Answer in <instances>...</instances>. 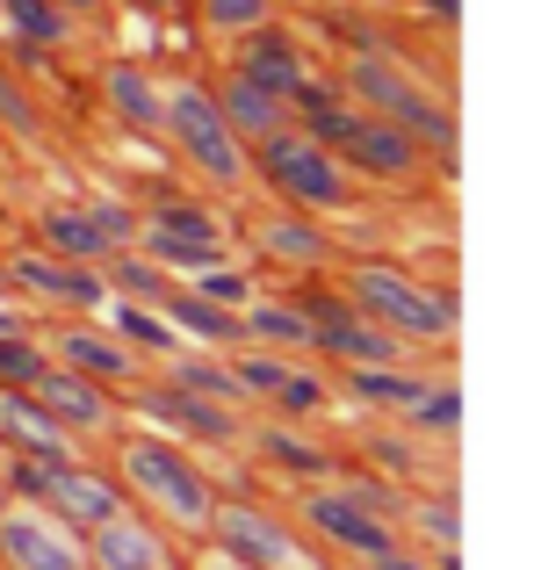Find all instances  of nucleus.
Here are the masks:
<instances>
[{"label":"nucleus","instance_id":"31","mask_svg":"<svg viewBox=\"0 0 534 570\" xmlns=\"http://www.w3.org/2000/svg\"><path fill=\"white\" fill-rule=\"evenodd\" d=\"M275 419H310V412H325V404H333V376H325V368H281V383H275Z\"/></svg>","mask_w":534,"mask_h":570},{"label":"nucleus","instance_id":"22","mask_svg":"<svg viewBox=\"0 0 534 570\" xmlns=\"http://www.w3.org/2000/svg\"><path fill=\"white\" fill-rule=\"evenodd\" d=\"M254 448H260L267 470L296 476V484H325V476H333V448H318L304 426H296V419H275V426H260Z\"/></svg>","mask_w":534,"mask_h":570},{"label":"nucleus","instance_id":"17","mask_svg":"<svg viewBox=\"0 0 534 570\" xmlns=\"http://www.w3.org/2000/svg\"><path fill=\"white\" fill-rule=\"evenodd\" d=\"M0 448H8V462H43V470L80 462V441H72L29 390H0Z\"/></svg>","mask_w":534,"mask_h":570},{"label":"nucleus","instance_id":"35","mask_svg":"<svg viewBox=\"0 0 534 570\" xmlns=\"http://www.w3.org/2000/svg\"><path fill=\"white\" fill-rule=\"evenodd\" d=\"M455 419H463V390L455 383H426V397L405 412L412 433H455Z\"/></svg>","mask_w":534,"mask_h":570},{"label":"nucleus","instance_id":"26","mask_svg":"<svg viewBox=\"0 0 534 570\" xmlns=\"http://www.w3.org/2000/svg\"><path fill=\"white\" fill-rule=\"evenodd\" d=\"M239 325H246V340H260L267 354H296V347L310 354V318L289 304V296H254V304L239 311Z\"/></svg>","mask_w":534,"mask_h":570},{"label":"nucleus","instance_id":"36","mask_svg":"<svg viewBox=\"0 0 534 570\" xmlns=\"http://www.w3.org/2000/svg\"><path fill=\"white\" fill-rule=\"evenodd\" d=\"M188 289H196V296H210V304H225V311H246V304H254V282H246L239 275V267H231V261H217V267H202V275L196 282H188Z\"/></svg>","mask_w":534,"mask_h":570},{"label":"nucleus","instance_id":"13","mask_svg":"<svg viewBox=\"0 0 534 570\" xmlns=\"http://www.w3.org/2000/svg\"><path fill=\"white\" fill-rule=\"evenodd\" d=\"M339 159H347V174L354 181H383V188H412V181H426V145L412 138V130H397V124H383V116H362L354 124V138L339 145Z\"/></svg>","mask_w":534,"mask_h":570},{"label":"nucleus","instance_id":"40","mask_svg":"<svg viewBox=\"0 0 534 570\" xmlns=\"http://www.w3.org/2000/svg\"><path fill=\"white\" fill-rule=\"evenodd\" d=\"M426 14H434V22H463V0H419Z\"/></svg>","mask_w":534,"mask_h":570},{"label":"nucleus","instance_id":"42","mask_svg":"<svg viewBox=\"0 0 534 570\" xmlns=\"http://www.w3.org/2000/svg\"><path fill=\"white\" fill-rule=\"evenodd\" d=\"M14 325H22V318H14V311H8V304H0V333H14Z\"/></svg>","mask_w":534,"mask_h":570},{"label":"nucleus","instance_id":"20","mask_svg":"<svg viewBox=\"0 0 534 570\" xmlns=\"http://www.w3.org/2000/svg\"><path fill=\"white\" fill-rule=\"evenodd\" d=\"M254 238L267 253H275V261H289V267H310V275H318V267H333L339 261V246H333V232H325V224H310V209H267V217L254 224Z\"/></svg>","mask_w":534,"mask_h":570},{"label":"nucleus","instance_id":"5","mask_svg":"<svg viewBox=\"0 0 534 570\" xmlns=\"http://www.w3.org/2000/svg\"><path fill=\"white\" fill-rule=\"evenodd\" d=\"M159 130H167L174 153L210 188H246V145L225 130V116H217V101H210V80L159 87Z\"/></svg>","mask_w":534,"mask_h":570},{"label":"nucleus","instance_id":"23","mask_svg":"<svg viewBox=\"0 0 534 570\" xmlns=\"http://www.w3.org/2000/svg\"><path fill=\"white\" fill-rule=\"evenodd\" d=\"M37 246L43 253H58V261H80V267H101L109 261V238H101V224L87 217V203H58V209H43L37 217Z\"/></svg>","mask_w":534,"mask_h":570},{"label":"nucleus","instance_id":"30","mask_svg":"<svg viewBox=\"0 0 534 570\" xmlns=\"http://www.w3.org/2000/svg\"><path fill=\"white\" fill-rule=\"evenodd\" d=\"M0 22H8V37L43 43V51L72 43V14L58 8V0H0Z\"/></svg>","mask_w":534,"mask_h":570},{"label":"nucleus","instance_id":"7","mask_svg":"<svg viewBox=\"0 0 534 570\" xmlns=\"http://www.w3.org/2000/svg\"><path fill=\"white\" fill-rule=\"evenodd\" d=\"M138 238L167 275H202V267L231 261V238H225V217L210 203H159V209H138Z\"/></svg>","mask_w":534,"mask_h":570},{"label":"nucleus","instance_id":"11","mask_svg":"<svg viewBox=\"0 0 534 570\" xmlns=\"http://www.w3.org/2000/svg\"><path fill=\"white\" fill-rule=\"evenodd\" d=\"M138 412L152 419L167 441H181V448H231V441H246L239 404L188 397V390H174V383H138Z\"/></svg>","mask_w":534,"mask_h":570},{"label":"nucleus","instance_id":"9","mask_svg":"<svg viewBox=\"0 0 534 570\" xmlns=\"http://www.w3.org/2000/svg\"><path fill=\"white\" fill-rule=\"evenodd\" d=\"M0 275H8V289H14V296H29V304H51V311H72V318L101 311V296H109L101 267L58 261V253H43V246L8 253V261H0Z\"/></svg>","mask_w":534,"mask_h":570},{"label":"nucleus","instance_id":"19","mask_svg":"<svg viewBox=\"0 0 534 570\" xmlns=\"http://www.w3.org/2000/svg\"><path fill=\"white\" fill-rule=\"evenodd\" d=\"M210 101H217V116H225V130H231L239 145H260L267 130H281V124H289V101H275L267 87H254L239 66L210 80Z\"/></svg>","mask_w":534,"mask_h":570},{"label":"nucleus","instance_id":"18","mask_svg":"<svg viewBox=\"0 0 534 570\" xmlns=\"http://www.w3.org/2000/svg\"><path fill=\"white\" fill-rule=\"evenodd\" d=\"M51 340V362H66V368H80V376H95V383H138V354L123 347L116 333H101V325H87V318H66L58 333H43Z\"/></svg>","mask_w":534,"mask_h":570},{"label":"nucleus","instance_id":"38","mask_svg":"<svg viewBox=\"0 0 534 570\" xmlns=\"http://www.w3.org/2000/svg\"><path fill=\"white\" fill-rule=\"evenodd\" d=\"M87 217L101 224L109 246H130V238H138V203H109V195H101V203H87Z\"/></svg>","mask_w":534,"mask_h":570},{"label":"nucleus","instance_id":"34","mask_svg":"<svg viewBox=\"0 0 534 570\" xmlns=\"http://www.w3.org/2000/svg\"><path fill=\"white\" fill-rule=\"evenodd\" d=\"M405 520L441 549V557H455V542H463V520H455V499H448V491H441V499H412Z\"/></svg>","mask_w":534,"mask_h":570},{"label":"nucleus","instance_id":"15","mask_svg":"<svg viewBox=\"0 0 534 570\" xmlns=\"http://www.w3.org/2000/svg\"><path fill=\"white\" fill-rule=\"evenodd\" d=\"M37 505L43 513H58L72 534H87V528H101L109 513H123V484H116L109 470H95V462H66V470H43V484H37Z\"/></svg>","mask_w":534,"mask_h":570},{"label":"nucleus","instance_id":"37","mask_svg":"<svg viewBox=\"0 0 534 570\" xmlns=\"http://www.w3.org/2000/svg\"><path fill=\"white\" fill-rule=\"evenodd\" d=\"M0 130H14V138H43V116H37V101H29V87H14L8 72H0Z\"/></svg>","mask_w":534,"mask_h":570},{"label":"nucleus","instance_id":"27","mask_svg":"<svg viewBox=\"0 0 534 570\" xmlns=\"http://www.w3.org/2000/svg\"><path fill=\"white\" fill-rule=\"evenodd\" d=\"M167 383H174V390H188V397H210V404H246V397H239V383H231V362H225V354H210V347H196V354H167Z\"/></svg>","mask_w":534,"mask_h":570},{"label":"nucleus","instance_id":"10","mask_svg":"<svg viewBox=\"0 0 534 570\" xmlns=\"http://www.w3.org/2000/svg\"><path fill=\"white\" fill-rule=\"evenodd\" d=\"M0 563L8 570H87V542L58 513L8 499L0 505Z\"/></svg>","mask_w":534,"mask_h":570},{"label":"nucleus","instance_id":"14","mask_svg":"<svg viewBox=\"0 0 534 570\" xmlns=\"http://www.w3.org/2000/svg\"><path fill=\"white\" fill-rule=\"evenodd\" d=\"M231 51H239L231 66H239L254 87H267L275 101L304 95V87L318 80V66H310L304 37H296V29H281V22H260V29H246V37H231Z\"/></svg>","mask_w":534,"mask_h":570},{"label":"nucleus","instance_id":"24","mask_svg":"<svg viewBox=\"0 0 534 570\" xmlns=\"http://www.w3.org/2000/svg\"><path fill=\"white\" fill-rule=\"evenodd\" d=\"M101 101H109V116L123 130H159V80L145 66H130V58H116L101 72Z\"/></svg>","mask_w":534,"mask_h":570},{"label":"nucleus","instance_id":"8","mask_svg":"<svg viewBox=\"0 0 534 570\" xmlns=\"http://www.w3.org/2000/svg\"><path fill=\"white\" fill-rule=\"evenodd\" d=\"M296 513H304V528L318 534L325 549H347V557H362V563H376V557H390V549H397V520L368 513L347 484H304Z\"/></svg>","mask_w":534,"mask_h":570},{"label":"nucleus","instance_id":"1","mask_svg":"<svg viewBox=\"0 0 534 570\" xmlns=\"http://www.w3.org/2000/svg\"><path fill=\"white\" fill-rule=\"evenodd\" d=\"M109 476L123 484V499H138L145 513L159 520V528L188 534V542H202V534H210L217 484H210V470H202L181 441H167V433H123V426H116Z\"/></svg>","mask_w":534,"mask_h":570},{"label":"nucleus","instance_id":"44","mask_svg":"<svg viewBox=\"0 0 534 570\" xmlns=\"http://www.w3.org/2000/svg\"><path fill=\"white\" fill-rule=\"evenodd\" d=\"M0 289H8V275H0Z\"/></svg>","mask_w":534,"mask_h":570},{"label":"nucleus","instance_id":"12","mask_svg":"<svg viewBox=\"0 0 534 570\" xmlns=\"http://www.w3.org/2000/svg\"><path fill=\"white\" fill-rule=\"evenodd\" d=\"M29 397H37L43 412L72 433V441H95V433H116V426H123V404L109 397V383L80 376V368H66V362H43L37 383H29Z\"/></svg>","mask_w":534,"mask_h":570},{"label":"nucleus","instance_id":"41","mask_svg":"<svg viewBox=\"0 0 534 570\" xmlns=\"http://www.w3.org/2000/svg\"><path fill=\"white\" fill-rule=\"evenodd\" d=\"M58 8H66L72 22H87V14H101V8H109V0H58Z\"/></svg>","mask_w":534,"mask_h":570},{"label":"nucleus","instance_id":"32","mask_svg":"<svg viewBox=\"0 0 534 570\" xmlns=\"http://www.w3.org/2000/svg\"><path fill=\"white\" fill-rule=\"evenodd\" d=\"M43 362H51V354H43V333H22V325L0 333V390H29Z\"/></svg>","mask_w":534,"mask_h":570},{"label":"nucleus","instance_id":"45","mask_svg":"<svg viewBox=\"0 0 534 570\" xmlns=\"http://www.w3.org/2000/svg\"><path fill=\"white\" fill-rule=\"evenodd\" d=\"M225 570H239V563H225Z\"/></svg>","mask_w":534,"mask_h":570},{"label":"nucleus","instance_id":"25","mask_svg":"<svg viewBox=\"0 0 534 570\" xmlns=\"http://www.w3.org/2000/svg\"><path fill=\"white\" fill-rule=\"evenodd\" d=\"M101 311H109V333L123 340L130 354H181V333H174L167 318H159V304H130V296H101Z\"/></svg>","mask_w":534,"mask_h":570},{"label":"nucleus","instance_id":"39","mask_svg":"<svg viewBox=\"0 0 534 570\" xmlns=\"http://www.w3.org/2000/svg\"><path fill=\"white\" fill-rule=\"evenodd\" d=\"M368 570H441V563H426V557H412V549H390V557H376Z\"/></svg>","mask_w":534,"mask_h":570},{"label":"nucleus","instance_id":"3","mask_svg":"<svg viewBox=\"0 0 534 570\" xmlns=\"http://www.w3.org/2000/svg\"><path fill=\"white\" fill-rule=\"evenodd\" d=\"M246 174H260V188L275 195V203H289V209H310V217H333V209H347L354 195H362V181L347 174V159L339 153H325L318 138H304L296 124H281V130H267L260 145H246Z\"/></svg>","mask_w":534,"mask_h":570},{"label":"nucleus","instance_id":"2","mask_svg":"<svg viewBox=\"0 0 534 570\" xmlns=\"http://www.w3.org/2000/svg\"><path fill=\"white\" fill-rule=\"evenodd\" d=\"M339 95H347L354 109L383 116V124L412 130L426 153H455V109L441 95H426L419 72H405L390 51H383V43H362V51L339 66Z\"/></svg>","mask_w":534,"mask_h":570},{"label":"nucleus","instance_id":"28","mask_svg":"<svg viewBox=\"0 0 534 570\" xmlns=\"http://www.w3.org/2000/svg\"><path fill=\"white\" fill-rule=\"evenodd\" d=\"M347 390L362 404H376V412H397V419H405L412 404L426 397V376H405L397 362H368V368H347Z\"/></svg>","mask_w":534,"mask_h":570},{"label":"nucleus","instance_id":"21","mask_svg":"<svg viewBox=\"0 0 534 570\" xmlns=\"http://www.w3.org/2000/svg\"><path fill=\"white\" fill-rule=\"evenodd\" d=\"M159 318L174 325L181 340H196V347H210V354H231L246 340V325H239V311H225V304H210V296H196V289H181L174 282L167 296H159Z\"/></svg>","mask_w":534,"mask_h":570},{"label":"nucleus","instance_id":"16","mask_svg":"<svg viewBox=\"0 0 534 570\" xmlns=\"http://www.w3.org/2000/svg\"><path fill=\"white\" fill-rule=\"evenodd\" d=\"M87 542V570H174V542L152 513H109L101 528L80 534Z\"/></svg>","mask_w":534,"mask_h":570},{"label":"nucleus","instance_id":"4","mask_svg":"<svg viewBox=\"0 0 534 570\" xmlns=\"http://www.w3.org/2000/svg\"><path fill=\"white\" fill-rule=\"evenodd\" d=\"M339 289L354 296L362 318H376L383 333L397 340H448L455 333V289L448 282H419L412 267H390V261H354L339 275Z\"/></svg>","mask_w":534,"mask_h":570},{"label":"nucleus","instance_id":"29","mask_svg":"<svg viewBox=\"0 0 534 570\" xmlns=\"http://www.w3.org/2000/svg\"><path fill=\"white\" fill-rule=\"evenodd\" d=\"M101 282H109V296H130V304H159V296L174 289V275L152 261V253H130L116 246L109 261H101Z\"/></svg>","mask_w":534,"mask_h":570},{"label":"nucleus","instance_id":"33","mask_svg":"<svg viewBox=\"0 0 534 570\" xmlns=\"http://www.w3.org/2000/svg\"><path fill=\"white\" fill-rule=\"evenodd\" d=\"M202 29H217V37H246V29L275 22V0H196Z\"/></svg>","mask_w":534,"mask_h":570},{"label":"nucleus","instance_id":"43","mask_svg":"<svg viewBox=\"0 0 534 570\" xmlns=\"http://www.w3.org/2000/svg\"><path fill=\"white\" fill-rule=\"evenodd\" d=\"M138 8H167V0H138Z\"/></svg>","mask_w":534,"mask_h":570},{"label":"nucleus","instance_id":"6","mask_svg":"<svg viewBox=\"0 0 534 570\" xmlns=\"http://www.w3.org/2000/svg\"><path fill=\"white\" fill-rule=\"evenodd\" d=\"M202 542H217V557L239 563V570H318V557L304 549V534H296L281 513L254 505V499H217Z\"/></svg>","mask_w":534,"mask_h":570}]
</instances>
